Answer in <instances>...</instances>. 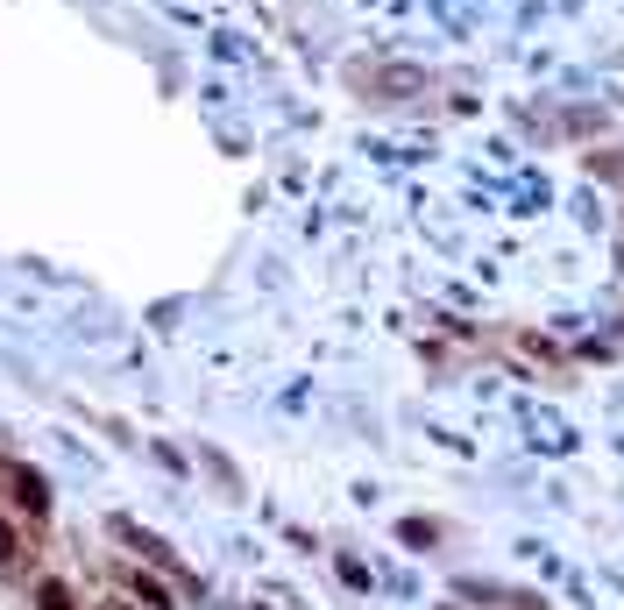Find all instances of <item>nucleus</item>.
Wrapping results in <instances>:
<instances>
[{
    "label": "nucleus",
    "mask_w": 624,
    "mask_h": 610,
    "mask_svg": "<svg viewBox=\"0 0 624 610\" xmlns=\"http://www.w3.org/2000/svg\"><path fill=\"white\" fill-rule=\"evenodd\" d=\"M0 568H15V525L0 518Z\"/></svg>",
    "instance_id": "20e7f679"
},
{
    "label": "nucleus",
    "mask_w": 624,
    "mask_h": 610,
    "mask_svg": "<svg viewBox=\"0 0 624 610\" xmlns=\"http://www.w3.org/2000/svg\"><path fill=\"white\" fill-rule=\"evenodd\" d=\"M100 610H142V603H100Z\"/></svg>",
    "instance_id": "39448f33"
},
{
    "label": "nucleus",
    "mask_w": 624,
    "mask_h": 610,
    "mask_svg": "<svg viewBox=\"0 0 624 610\" xmlns=\"http://www.w3.org/2000/svg\"><path fill=\"white\" fill-rule=\"evenodd\" d=\"M36 610H71V589H64V582H43V589H36Z\"/></svg>",
    "instance_id": "7ed1b4c3"
},
{
    "label": "nucleus",
    "mask_w": 624,
    "mask_h": 610,
    "mask_svg": "<svg viewBox=\"0 0 624 610\" xmlns=\"http://www.w3.org/2000/svg\"><path fill=\"white\" fill-rule=\"evenodd\" d=\"M135 596H142V610H171V589H164V582H149V575L135 582Z\"/></svg>",
    "instance_id": "f03ea898"
},
{
    "label": "nucleus",
    "mask_w": 624,
    "mask_h": 610,
    "mask_svg": "<svg viewBox=\"0 0 624 610\" xmlns=\"http://www.w3.org/2000/svg\"><path fill=\"white\" fill-rule=\"evenodd\" d=\"M8 476H15V497H22V511H36V518H43V511H50V490H43V476H29V469H8Z\"/></svg>",
    "instance_id": "f257e3e1"
}]
</instances>
